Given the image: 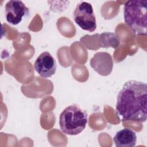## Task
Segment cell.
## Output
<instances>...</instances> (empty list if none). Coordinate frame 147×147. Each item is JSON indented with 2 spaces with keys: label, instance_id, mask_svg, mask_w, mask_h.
<instances>
[{
  "label": "cell",
  "instance_id": "obj_5",
  "mask_svg": "<svg viewBox=\"0 0 147 147\" xmlns=\"http://www.w3.org/2000/svg\"><path fill=\"white\" fill-rule=\"evenodd\" d=\"M5 17L8 23L13 25L19 24L29 13V8L18 0H11L5 5Z\"/></svg>",
  "mask_w": 147,
  "mask_h": 147
},
{
  "label": "cell",
  "instance_id": "obj_8",
  "mask_svg": "<svg viewBox=\"0 0 147 147\" xmlns=\"http://www.w3.org/2000/svg\"><path fill=\"white\" fill-rule=\"evenodd\" d=\"M113 141L117 147H134L137 142L136 134L133 130L125 128L116 133Z\"/></svg>",
  "mask_w": 147,
  "mask_h": 147
},
{
  "label": "cell",
  "instance_id": "obj_2",
  "mask_svg": "<svg viewBox=\"0 0 147 147\" xmlns=\"http://www.w3.org/2000/svg\"><path fill=\"white\" fill-rule=\"evenodd\" d=\"M123 17L125 24L139 36L147 33V1L132 0L124 5Z\"/></svg>",
  "mask_w": 147,
  "mask_h": 147
},
{
  "label": "cell",
  "instance_id": "obj_3",
  "mask_svg": "<svg viewBox=\"0 0 147 147\" xmlns=\"http://www.w3.org/2000/svg\"><path fill=\"white\" fill-rule=\"evenodd\" d=\"M87 121L86 112L77 105H71L61 113L59 117V126L64 133L75 136L84 130Z\"/></svg>",
  "mask_w": 147,
  "mask_h": 147
},
{
  "label": "cell",
  "instance_id": "obj_7",
  "mask_svg": "<svg viewBox=\"0 0 147 147\" xmlns=\"http://www.w3.org/2000/svg\"><path fill=\"white\" fill-rule=\"evenodd\" d=\"M90 65L99 75L107 76L111 74L113 67L112 57L107 52H97L91 59Z\"/></svg>",
  "mask_w": 147,
  "mask_h": 147
},
{
  "label": "cell",
  "instance_id": "obj_6",
  "mask_svg": "<svg viewBox=\"0 0 147 147\" xmlns=\"http://www.w3.org/2000/svg\"><path fill=\"white\" fill-rule=\"evenodd\" d=\"M34 68L40 76L45 78H50L56 72V63L50 53L44 52L36 59Z\"/></svg>",
  "mask_w": 147,
  "mask_h": 147
},
{
  "label": "cell",
  "instance_id": "obj_4",
  "mask_svg": "<svg viewBox=\"0 0 147 147\" xmlns=\"http://www.w3.org/2000/svg\"><path fill=\"white\" fill-rule=\"evenodd\" d=\"M74 20L82 29L90 32L96 28V17L92 5L87 2L78 3L73 14Z\"/></svg>",
  "mask_w": 147,
  "mask_h": 147
},
{
  "label": "cell",
  "instance_id": "obj_9",
  "mask_svg": "<svg viewBox=\"0 0 147 147\" xmlns=\"http://www.w3.org/2000/svg\"><path fill=\"white\" fill-rule=\"evenodd\" d=\"M99 41L100 47L103 48L112 47L117 48L119 45V41L118 37L113 33L105 32L100 34Z\"/></svg>",
  "mask_w": 147,
  "mask_h": 147
},
{
  "label": "cell",
  "instance_id": "obj_1",
  "mask_svg": "<svg viewBox=\"0 0 147 147\" xmlns=\"http://www.w3.org/2000/svg\"><path fill=\"white\" fill-rule=\"evenodd\" d=\"M147 84L130 80L126 82L118 94L116 115L122 121L144 122L147 119Z\"/></svg>",
  "mask_w": 147,
  "mask_h": 147
}]
</instances>
